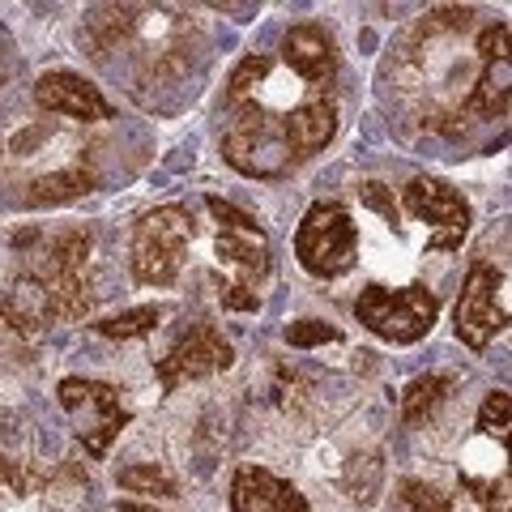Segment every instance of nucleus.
Instances as JSON below:
<instances>
[{"mask_svg":"<svg viewBox=\"0 0 512 512\" xmlns=\"http://www.w3.org/2000/svg\"><path fill=\"white\" fill-rule=\"evenodd\" d=\"M359 201L363 205H372V210L389 222V227H402V214H397V201H393V192L384 188L380 180H363L359 184Z\"/></svg>","mask_w":512,"mask_h":512,"instance_id":"obj_26","label":"nucleus"},{"mask_svg":"<svg viewBox=\"0 0 512 512\" xmlns=\"http://www.w3.org/2000/svg\"><path fill=\"white\" fill-rule=\"evenodd\" d=\"M205 210H210L214 222H218V256H222V265L235 274V286L256 291V286L274 274V248H269L265 227L252 214L239 210V205L222 201V197H205Z\"/></svg>","mask_w":512,"mask_h":512,"instance_id":"obj_7","label":"nucleus"},{"mask_svg":"<svg viewBox=\"0 0 512 512\" xmlns=\"http://www.w3.org/2000/svg\"><path fill=\"white\" fill-rule=\"evenodd\" d=\"M269 69H274V60H269V56H261V52L244 56V60H239V69L227 77V94H222V103L235 107V103H244V99H256V86L269 77Z\"/></svg>","mask_w":512,"mask_h":512,"instance_id":"obj_21","label":"nucleus"},{"mask_svg":"<svg viewBox=\"0 0 512 512\" xmlns=\"http://www.w3.org/2000/svg\"><path fill=\"white\" fill-rule=\"evenodd\" d=\"M333 133H338V103L325 99V94H312V99H303L282 116V137L291 146L295 163L320 154L333 141Z\"/></svg>","mask_w":512,"mask_h":512,"instance_id":"obj_15","label":"nucleus"},{"mask_svg":"<svg viewBox=\"0 0 512 512\" xmlns=\"http://www.w3.org/2000/svg\"><path fill=\"white\" fill-rule=\"evenodd\" d=\"M508 325V303H504V269H495L487 261L470 265L466 286H461L457 312H453V333L461 346L487 350L495 342V333H504Z\"/></svg>","mask_w":512,"mask_h":512,"instance_id":"obj_8","label":"nucleus"},{"mask_svg":"<svg viewBox=\"0 0 512 512\" xmlns=\"http://www.w3.org/2000/svg\"><path fill=\"white\" fill-rule=\"evenodd\" d=\"M197 227L184 205H158V210L141 214L133 227V244H128V265L141 286H171L180 278V265L188 256V244Z\"/></svg>","mask_w":512,"mask_h":512,"instance_id":"obj_3","label":"nucleus"},{"mask_svg":"<svg viewBox=\"0 0 512 512\" xmlns=\"http://www.w3.org/2000/svg\"><path fill=\"white\" fill-rule=\"evenodd\" d=\"M116 483L128 495H150V500H171V495L180 491V483H175L163 466H154V461H133V466H124L116 474Z\"/></svg>","mask_w":512,"mask_h":512,"instance_id":"obj_19","label":"nucleus"},{"mask_svg":"<svg viewBox=\"0 0 512 512\" xmlns=\"http://www.w3.org/2000/svg\"><path fill=\"white\" fill-rule=\"evenodd\" d=\"M402 500L410 512H453V500H448L444 491H436L431 483H423V478H402Z\"/></svg>","mask_w":512,"mask_h":512,"instance_id":"obj_25","label":"nucleus"},{"mask_svg":"<svg viewBox=\"0 0 512 512\" xmlns=\"http://www.w3.org/2000/svg\"><path fill=\"white\" fill-rule=\"evenodd\" d=\"M56 397L64 414L73 419V436L86 444V453L94 461L107 457V448L116 444V436L128 427V406L120 402V389H111L103 380H90V376H64L56 384Z\"/></svg>","mask_w":512,"mask_h":512,"instance_id":"obj_6","label":"nucleus"},{"mask_svg":"<svg viewBox=\"0 0 512 512\" xmlns=\"http://www.w3.org/2000/svg\"><path fill=\"white\" fill-rule=\"evenodd\" d=\"M218 299H222V308H231V312H256L261 308V295L244 291V286H235V282H218Z\"/></svg>","mask_w":512,"mask_h":512,"instance_id":"obj_27","label":"nucleus"},{"mask_svg":"<svg viewBox=\"0 0 512 512\" xmlns=\"http://www.w3.org/2000/svg\"><path fill=\"white\" fill-rule=\"evenodd\" d=\"M355 316L363 329L393 346H414L423 342L440 316V299L427 286H363L355 299Z\"/></svg>","mask_w":512,"mask_h":512,"instance_id":"obj_4","label":"nucleus"},{"mask_svg":"<svg viewBox=\"0 0 512 512\" xmlns=\"http://www.w3.org/2000/svg\"><path fill=\"white\" fill-rule=\"evenodd\" d=\"M380 478H384V461L376 453H363L346 466V491L355 504H372L380 495Z\"/></svg>","mask_w":512,"mask_h":512,"instance_id":"obj_22","label":"nucleus"},{"mask_svg":"<svg viewBox=\"0 0 512 512\" xmlns=\"http://www.w3.org/2000/svg\"><path fill=\"white\" fill-rule=\"evenodd\" d=\"M508 414H512V397L504 389H495L483 397V406H478V431H483L487 440L504 444L508 440Z\"/></svg>","mask_w":512,"mask_h":512,"instance_id":"obj_23","label":"nucleus"},{"mask_svg":"<svg viewBox=\"0 0 512 512\" xmlns=\"http://www.w3.org/2000/svg\"><path fill=\"white\" fill-rule=\"evenodd\" d=\"M231 508L235 512H312L308 500L286 478L269 474L265 466H239L231 478Z\"/></svg>","mask_w":512,"mask_h":512,"instance_id":"obj_14","label":"nucleus"},{"mask_svg":"<svg viewBox=\"0 0 512 512\" xmlns=\"http://www.w3.org/2000/svg\"><path fill=\"white\" fill-rule=\"evenodd\" d=\"M120 512H154V508H146V504H120Z\"/></svg>","mask_w":512,"mask_h":512,"instance_id":"obj_28","label":"nucleus"},{"mask_svg":"<svg viewBox=\"0 0 512 512\" xmlns=\"http://www.w3.org/2000/svg\"><path fill=\"white\" fill-rule=\"evenodd\" d=\"M227 133H222V158L248 180H282L295 167V154L282 137V120H274L261 103L227 107Z\"/></svg>","mask_w":512,"mask_h":512,"instance_id":"obj_2","label":"nucleus"},{"mask_svg":"<svg viewBox=\"0 0 512 512\" xmlns=\"http://www.w3.org/2000/svg\"><path fill=\"white\" fill-rule=\"evenodd\" d=\"M90 188H94V171L86 167V154H82V158H73V163H60L52 171L30 175L18 192V201L30 205V210H43V205H64V201L86 197Z\"/></svg>","mask_w":512,"mask_h":512,"instance_id":"obj_16","label":"nucleus"},{"mask_svg":"<svg viewBox=\"0 0 512 512\" xmlns=\"http://www.w3.org/2000/svg\"><path fill=\"white\" fill-rule=\"evenodd\" d=\"M295 256L312 278H342L359 261V227L346 205L316 201L308 205L299 231H295Z\"/></svg>","mask_w":512,"mask_h":512,"instance_id":"obj_5","label":"nucleus"},{"mask_svg":"<svg viewBox=\"0 0 512 512\" xmlns=\"http://www.w3.org/2000/svg\"><path fill=\"white\" fill-rule=\"evenodd\" d=\"M231 363H235V346L222 338L214 325H205L201 320V325H188L180 338H175V346L167 350V355L154 363V376H158V384H163V393H175L188 380L227 372Z\"/></svg>","mask_w":512,"mask_h":512,"instance_id":"obj_10","label":"nucleus"},{"mask_svg":"<svg viewBox=\"0 0 512 512\" xmlns=\"http://www.w3.org/2000/svg\"><path fill=\"white\" fill-rule=\"evenodd\" d=\"M0 316H5V325L13 333H22V338H39V333L52 325V303H47V291L39 286L35 274H22L13 278V286L5 295H0Z\"/></svg>","mask_w":512,"mask_h":512,"instance_id":"obj_17","label":"nucleus"},{"mask_svg":"<svg viewBox=\"0 0 512 512\" xmlns=\"http://www.w3.org/2000/svg\"><path fill=\"white\" fill-rule=\"evenodd\" d=\"M94 235L73 227L52 235L39 252H30L26 274H35L52 303V320H82L94 308V278H90Z\"/></svg>","mask_w":512,"mask_h":512,"instance_id":"obj_1","label":"nucleus"},{"mask_svg":"<svg viewBox=\"0 0 512 512\" xmlns=\"http://www.w3.org/2000/svg\"><path fill=\"white\" fill-rule=\"evenodd\" d=\"M402 205L431 227V239H427L431 252L457 248L470 231V201L461 197L453 184L436 180V175H414V180L402 188Z\"/></svg>","mask_w":512,"mask_h":512,"instance_id":"obj_9","label":"nucleus"},{"mask_svg":"<svg viewBox=\"0 0 512 512\" xmlns=\"http://www.w3.org/2000/svg\"><path fill=\"white\" fill-rule=\"evenodd\" d=\"M282 60L299 82L320 86L325 90L333 77H338V47H333V35L316 22H299L282 35Z\"/></svg>","mask_w":512,"mask_h":512,"instance_id":"obj_13","label":"nucleus"},{"mask_svg":"<svg viewBox=\"0 0 512 512\" xmlns=\"http://www.w3.org/2000/svg\"><path fill=\"white\" fill-rule=\"evenodd\" d=\"M35 103L52 116H64V120H77V124H99V120H111L116 107L103 99V90L86 82L82 73H69V69H52L43 73L35 82Z\"/></svg>","mask_w":512,"mask_h":512,"instance_id":"obj_12","label":"nucleus"},{"mask_svg":"<svg viewBox=\"0 0 512 512\" xmlns=\"http://www.w3.org/2000/svg\"><path fill=\"white\" fill-rule=\"evenodd\" d=\"M448 393H453V376L431 372V376L410 380V384H406V393H402V419H406L410 427L427 423L431 414H436V410L448 402Z\"/></svg>","mask_w":512,"mask_h":512,"instance_id":"obj_18","label":"nucleus"},{"mask_svg":"<svg viewBox=\"0 0 512 512\" xmlns=\"http://www.w3.org/2000/svg\"><path fill=\"white\" fill-rule=\"evenodd\" d=\"M286 346H299V350H312V346H325V342H342V329L329 325V320H291V325L282 329Z\"/></svg>","mask_w":512,"mask_h":512,"instance_id":"obj_24","label":"nucleus"},{"mask_svg":"<svg viewBox=\"0 0 512 512\" xmlns=\"http://www.w3.org/2000/svg\"><path fill=\"white\" fill-rule=\"evenodd\" d=\"M478 60H483V73L466 99L470 116L483 120H504L508 116V86H512V64H508V26L495 22L478 35Z\"/></svg>","mask_w":512,"mask_h":512,"instance_id":"obj_11","label":"nucleus"},{"mask_svg":"<svg viewBox=\"0 0 512 512\" xmlns=\"http://www.w3.org/2000/svg\"><path fill=\"white\" fill-rule=\"evenodd\" d=\"M167 316V308H133V312H120V316H107V320H94V333H103L111 342H128V338H146V333L158 329V320Z\"/></svg>","mask_w":512,"mask_h":512,"instance_id":"obj_20","label":"nucleus"}]
</instances>
